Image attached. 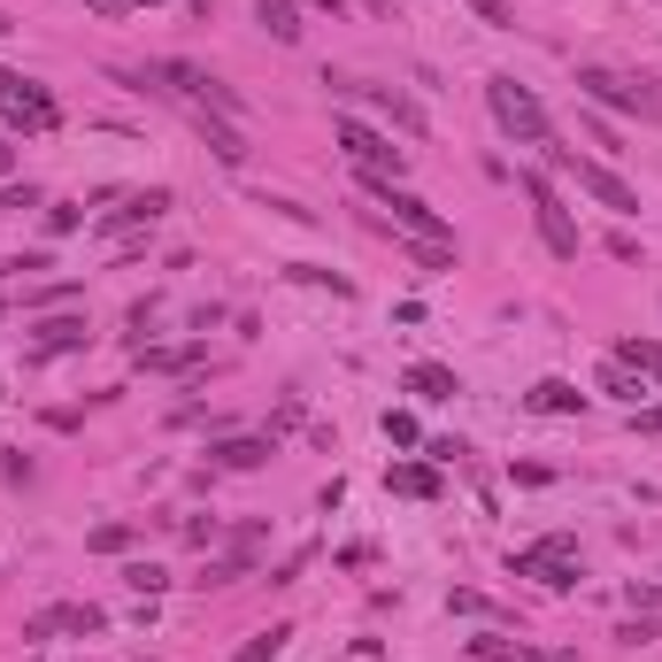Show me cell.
<instances>
[{
	"label": "cell",
	"instance_id": "obj_1",
	"mask_svg": "<svg viewBox=\"0 0 662 662\" xmlns=\"http://www.w3.org/2000/svg\"><path fill=\"white\" fill-rule=\"evenodd\" d=\"M362 193H370L377 208H393V224H401L408 239H439V247H455V224H447L432 200H416L401 177H385V169H362Z\"/></svg>",
	"mask_w": 662,
	"mask_h": 662
},
{
	"label": "cell",
	"instance_id": "obj_2",
	"mask_svg": "<svg viewBox=\"0 0 662 662\" xmlns=\"http://www.w3.org/2000/svg\"><path fill=\"white\" fill-rule=\"evenodd\" d=\"M486 108H494V124L516 139V147H547V139H555V124H547L539 93H531V85H516V77H486Z\"/></svg>",
	"mask_w": 662,
	"mask_h": 662
},
{
	"label": "cell",
	"instance_id": "obj_3",
	"mask_svg": "<svg viewBox=\"0 0 662 662\" xmlns=\"http://www.w3.org/2000/svg\"><path fill=\"white\" fill-rule=\"evenodd\" d=\"M539 155H547L555 169H570V177H578V193H593L609 216H640V193H632V185H624L609 163H578V147H562V139H547Z\"/></svg>",
	"mask_w": 662,
	"mask_h": 662
},
{
	"label": "cell",
	"instance_id": "obj_4",
	"mask_svg": "<svg viewBox=\"0 0 662 662\" xmlns=\"http://www.w3.org/2000/svg\"><path fill=\"white\" fill-rule=\"evenodd\" d=\"M578 93L593 101V108H632V116H662V93L648 77H624V70H601V62H586L578 70Z\"/></svg>",
	"mask_w": 662,
	"mask_h": 662
},
{
	"label": "cell",
	"instance_id": "obj_5",
	"mask_svg": "<svg viewBox=\"0 0 662 662\" xmlns=\"http://www.w3.org/2000/svg\"><path fill=\"white\" fill-rule=\"evenodd\" d=\"M524 200H531V224H539V239H547V255H562V262H578V224H570V208H562V193L539 177V169H524Z\"/></svg>",
	"mask_w": 662,
	"mask_h": 662
},
{
	"label": "cell",
	"instance_id": "obj_6",
	"mask_svg": "<svg viewBox=\"0 0 662 662\" xmlns=\"http://www.w3.org/2000/svg\"><path fill=\"white\" fill-rule=\"evenodd\" d=\"M508 578H539V586L570 593V586H578V539L555 531V539H539L531 555H508Z\"/></svg>",
	"mask_w": 662,
	"mask_h": 662
},
{
	"label": "cell",
	"instance_id": "obj_7",
	"mask_svg": "<svg viewBox=\"0 0 662 662\" xmlns=\"http://www.w3.org/2000/svg\"><path fill=\"white\" fill-rule=\"evenodd\" d=\"M331 139L354 155V169H385V177H401V169H408V155H401L385 132H370L362 116H339V124H331Z\"/></svg>",
	"mask_w": 662,
	"mask_h": 662
},
{
	"label": "cell",
	"instance_id": "obj_8",
	"mask_svg": "<svg viewBox=\"0 0 662 662\" xmlns=\"http://www.w3.org/2000/svg\"><path fill=\"white\" fill-rule=\"evenodd\" d=\"M324 85H339L346 101H370V108H385L401 132H424V116H416V101L408 93H393V85H354V77H324Z\"/></svg>",
	"mask_w": 662,
	"mask_h": 662
},
{
	"label": "cell",
	"instance_id": "obj_9",
	"mask_svg": "<svg viewBox=\"0 0 662 662\" xmlns=\"http://www.w3.org/2000/svg\"><path fill=\"white\" fill-rule=\"evenodd\" d=\"M163 208H169V185H147V193H124V200H116V208L101 216V231H108V239H116V231H139V224H155Z\"/></svg>",
	"mask_w": 662,
	"mask_h": 662
},
{
	"label": "cell",
	"instance_id": "obj_10",
	"mask_svg": "<svg viewBox=\"0 0 662 662\" xmlns=\"http://www.w3.org/2000/svg\"><path fill=\"white\" fill-rule=\"evenodd\" d=\"M70 346H85V317H70V309H46V317L31 324V354H70Z\"/></svg>",
	"mask_w": 662,
	"mask_h": 662
},
{
	"label": "cell",
	"instance_id": "obj_11",
	"mask_svg": "<svg viewBox=\"0 0 662 662\" xmlns=\"http://www.w3.org/2000/svg\"><path fill=\"white\" fill-rule=\"evenodd\" d=\"M200 362H208L200 339H185V346H139V370H147V377H193Z\"/></svg>",
	"mask_w": 662,
	"mask_h": 662
},
{
	"label": "cell",
	"instance_id": "obj_12",
	"mask_svg": "<svg viewBox=\"0 0 662 662\" xmlns=\"http://www.w3.org/2000/svg\"><path fill=\"white\" fill-rule=\"evenodd\" d=\"M270 455H278V432H262V439H216V447H208L216 470H262Z\"/></svg>",
	"mask_w": 662,
	"mask_h": 662
},
{
	"label": "cell",
	"instance_id": "obj_13",
	"mask_svg": "<svg viewBox=\"0 0 662 662\" xmlns=\"http://www.w3.org/2000/svg\"><path fill=\"white\" fill-rule=\"evenodd\" d=\"M8 132H54V101H46V85H23V93L8 101Z\"/></svg>",
	"mask_w": 662,
	"mask_h": 662
},
{
	"label": "cell",
	"instance_id": "obj_14",
	"mask_svg": "<svg viewBox=\"0 0 662 662\" xmlns=\"http://www.w3.org/2000/svg\"><path fill=\"white\" fill-rule=\"evenodd\" d=\"M401 385H408L416 401H455V393H463V377H455L447 362H408V377H401Z\"/></svg>",
	"mask_w": 662,
	"mask_h": 662
},
{
	"label": "cell",
	"instance_id": "obj_15",
	"mask_svg": "<svg viewBox=\"0 0 662 662\" xmlns=\"http://www.w3.org/2000/svg\"><path fill=\"white\" fill-rule=\"evenodd\" d=\"M200 139L216 147V163H224V169L247 163V139H239V124H231V116H208V108H200Z\"/></svg>",
	"mask_w": 662,
	"mask_h": 662
},
{
	"label": "cell",
	"instance_id": "obj_16",
	"mask_svg": "<svg viewBox=\"0 0 662 662\" xmlns=\"http://www.w3.org/2000/svg\"><path fill=\"white\" fill-rule=\"evenodd\" d=\"M524 401H531L539 416H570V408H586V393H578L570 377H539V385H531Z\"/></svg>",
	"mask_w": 662,
	"mask_h": 662
},
{
	"label": "cell",
	"instance_id": "obj_17",
	"mask_svg": "<svg viewBox=\"0 0 662 662\" xmlns=\"http://www.w3.org/2000/svg\"><path fill=\"white\" fill-rule=\"evenodd\" d=\"M255 23H262L278 46H293V39H301V0H255Z\"/></svg>",
	"mask_w": 662,
	"mask_h": 662
},
{
	"label": "cell",
	"instance_id": "obj_18",
	"mask_svg": "<svg viewBox=\"0 0 662 662\" xmlns=\"http://www.w3.org/2000/svg\"><path fill=\"white\" fill-rule=\"evenodd\" d=\"M470 655L478 662H570V655H539V648H524V640H500V632H478Z\"/></svg>",
	"mask_w": 662,
	"mask_h": 662
},
{
	"label": "cell",
	"instance_id": "obj_19",
	"mask_svg": "<svg viewBox=\"0 0 662 662\" xmlns=\"http://www.w3.org/2000/svg\"><path fill=\"white\" fill-rule=\"evenodd\" d=\"M385 486H393V494H408V500H432V494H439V470H432V463H393V470H385Z\"/></svg>",
	"mask_w": 662,
	"mask_h": 662
},
{
	"label": "cell",
	"instance_id": "obj_20",
	"mask_svg": "<svg viewBox=\"0 0 662 662\" xmlns=\"http://www.w3.org/2000/svg\"><path fill=\"white\" fill-rule=\"evenodd\" d=\"M617 362H624V370H648V377H662V339H617Z\"/></svg>",
	"mask_w": 662,
	"mask_h": 662
},
{
	"label": "cell",
	"instance_id": "obj_21",
	"mask_svg": "<svg viewBox=\"0 0 662 662\" xmlns=\"http://www.w3.org/2000/svg\"><path fill=\"white\" fill-rule=\"evenodd\" d=\"M601 393H609V401H640V393H648V370H624V362H609V370H601Z\"/></svg>",
	"mask_w": 662,
	"mask_h": 662
},
{
	"label": "cell",
	"instance_id": "obj_22",
	"mask_svg": "<svg viewBox=\"0 0 662 662\" xmlns=\"http://www.w3.org/2000/svg\"><path fill=\"white\" fill-rule=\"evenodd\" d=\"M286 640H293V624H270V632H255V640H247V648H239L231 662H270L278 648H286Z\"/></svg>",
	"mask_w": 662,
	"mask_h": 662
},
{
	"label": "cell",
	"instance_id": "obj_23",
	"mask_svg": "<svg viewBox=\"0 0 662 662\" xmlns=\"http://www.w3.org/2000/svg\"><path fill=\"white\" fill-rule=\"evenodd\" d=\"M408 262L439 278V270H455V247H439V239H408Z\"/></svg>",
	"mask_w": 662,
	"mask_h": 662
},
{
	"label": "cell",
	"instance_id": "obj_24",
	"mask_svg": "<svg viewBox=\"0 0 662 662\" xmlns=\"http://www.w3.org/2000/svg\"><path fill=\"white\" fill-rule=\"evenodd\" d=\"M101 624H108V617H101L93 601H70V609H62V632H77V640H93Z\"/></svg>",
	"mask_w": 662,
	"mask_h": 662
},
{
	"label": "cell",
	"instance_id": "obj_25",
	"mask_svg": "<svg viewBox=\"0 0 662 662\" xmlns=\"http://www.w3.org/2000/svg\"><path fill=\"white\" fill-rule=\"evenodd\" d=\"M124 586H132V593H163L169 570H163V562H124Z\"/></svg>",
	"mask_w": 662,
	"mask_h": 662
},
{
	"label": "cell",
	"instance_id": "obj_26",
	"mask_svg": "<svg viewBox=\"0 0 662 662\" xmlns=\"http://www.w3.org/2000/svg\"><path fill=\"white\" fill-rule=\"evenodd\" d=\"M132 539H139V524H101V531H93V555H124Z\"/></svg>",
	"mask_w": 662,
	"mask_h": 662
},
{
	"label": "cell",
	"instance_id": "obj_27",
	"mask_svg": "<svg viewBox=\"0 0 662 662\" xmlns=\"http://www.w3.org/2000/svg\"><path fill=\"white\" fill-rule=\"evenodd\" d=\"M470 15H478L486 31H516V8H508V0H470Z\"/></svg>",
	"mask_w": 662,
	"mask_h": 662
},
{
	"label": "cell",
	"instance_id": "obj_28",
	"mask_svg": "<svg viewBox=\"0 0 662 662\" xmlns=\"http://www.w3.org/2000/svg\"><path fill=\"white\" fill-rule=\"evenodd\" d=\"M586 139H593L601 155H624V139H617V124H609V116H586Z\"/></svg>",
	"mask_w": 662,
	"mask_h": 662
},
{
	"label": "cell",
	"instance_id": "obj_29",
	"mask_svg": "<svg viewBox=\"0 0 662 662\" xmlns=\"http://www.w3.org/2000/svg\"><path fill=\"white\" fill-rule=\"evenodd\" d=\"M385 439H393V447H416L424 432H416V416H401V408H385Z\"/></svg>",
	"mask_w": 662,
	"mask_h": 662
},
{
	"label": "cell",
	"instance_id": "obj_30",
	"mask_svg": "<svg viewBox=\"0 0 662 662\" xmlns=\"http://www.w3.org/2000/svg\"><path fill=\"white\" fill-rule=\"evenodd\" d=\"M617 640H624V648H648V640H662V624L655 617H632V624H617Z\"/></svg>",
	"mask_w": 662,
	"mask_h": 662
},
{
	"label": "cell",
	"instance_id": "obj_31",
	"mask_svg": "<svg viewBox=\"0 0 662 662\" xmlns=\"http://www.w3.org/2000/svg\"><path fill=\"white\" fill-rule=\"evenodd\" d=\"M77 224H85V208H70V200H54V208H46V231H54V239H62V231H77Z\"/></svg>",
	"mask_w": 662,
	"mask_h": 662
},
{
	"label": "cell",
	"instance_id": "obj_32",
	"mask_svg": "<svg viewBox=\"0 0 662 662\" xmlns=\"http://www.w3.org/2000/svg\"><path fill=\"white\" fill-rule=\"evenodd\" d=\"M54 632H62V609H46V617H31V624H23V640H54Z\"/></svg>",
	"mask_w": 662,
	"mask_h": 662
},
{
	"label": "cell",
	"instance_id": "obj_33",
	"mask_svg": "<svg viewBox=\"0 0 662 662\" xmlns=\"http://www.w3.org/2000/svg\"><path fill=\"white\" fill-rule=\"evenodd\" d=\"M23 85H31V77H15V70H0V101H15Z\"/></svg>",
	"mask_w": 662,
	"mask_h": 662
},
{
	"label": "cell",
	"instance_id": "obj_34",
	"mask_svg": "<svg viewBox=\"0 0 662 662\" xmlns=\"http://www.w3.org/2000/svg\"><path fill=\"white\" fill-rule=\"evenodd\" d=\"M93 8H101V15H124V8H132V0H93Z\"/></svg>",
	"mask_w": 662,
	"mask_h": 662
},
{
	"label": "cell",
	"instance_id": "obj_35",
	"mask_svg": "<svg viewBox=\"0 0 662 662\" xmlns=\"http://www.w3.org/2000/svg\"><path fill=\"white\" fill-rule=\"evenodd\" d=\"M309 8H324V15H346V0H309Z\"/></svg>",
	"mask_w": 662,
	"mask_h": 662
},
{
	"label": "cell",
	"instance_id": "obj_36",
	"mask_svg": "<svg viewBox=\"0 0 662 662\" xmlns=\"http://www.w3.org/2000/svg\"><path fill=\"white\" fill-rule=\"evenodd\" d=\"M640 432H662V408H648V416H640Z\"/></svg>",
	"mask_w": 662,
	"mask_h": 662
},
{
	"label": "cell",
	"instance_id": "obj_37",
	"mask_svg": "<svg viewBox=\"0 0 662 662\" xmlns=\"http://www.w3.org/2000/svg\"><path fill=\"white\" fill-rule=\"evenodd\" d=\"M185 8H193V15H208V8H216V0H185Z\"/></svg>",
	"mask_w": 662,
	"mask_h": 662
},
{
	"label": "cell",
	"instance_id": "obj_38",
	"mask_svg": "<svg viewBox=\"0 0 662 662\" xmlns=\"http://www.w3.org/2000/svg\"><path fill=\"white\" fill-rule=\"evenodd\" d=\"M8 31H15V15H8V8H0V39H8Z\"/></svg>",
	"mask_w": 662,
	"mask_h": 662
},
{
	"label": "cell",
	"instance_id": "obj_39",
	"mask_svg": "<svg viewBox=\"0 0 662 662\" xmlns=\"http://www.w3.org/2000/svg\"><path fill=\"white\" fill-rule=\"evenodd\" d=\"M8 163H15V155H8V147H0V169H8Z\"/></svg>",
	"mask_w": 662,
	"mask_h": 662
},
{
	"label": "cell",
	"instance_id": "obj_40",
	"mask_svg": "<svg viewBox=\"0 0 662 662\" xmlns=\"http://www.w3.org/2000/svg\"><path fill=\"white\" fill-rule=\"evenodd\" d=\"M0 401H8V393H0Z\"/></svg>",
	"mask_w": 662,
	"mask_h": 662
}]
</instances>
